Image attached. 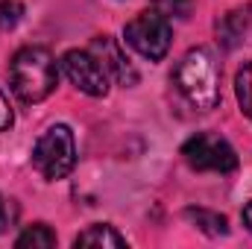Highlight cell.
<instances>
[{
  "label": "cell",
  "mask_w": 252,
  "mask_h": 249,
  "mask_svg": "<svg viewBox=\"0 0 252 249\" xmlns=\"http://www.w3.org/2000/svg\"><path fill=\"white\" fill-rule=\"evenodd\" d=\"M76 247H126V241L112 226H88L85 232L76 235Z\"/></svg>",
  "instance_id": "10"
},
{
  "label": "cell",
  "mask_w": 252,
  "mask_h": 249,
  "mask_svg": "<svg viewBox=\"0 0 252 249\" xmlns=\"http://www.w3.org/2000/svg\"><path fill=\"white\" fill-rule=\"evenodd\" d=\"M179 91L199 112H211L220 103V67L208 47H193L182 56L173 73Z\"/></svg>",
  "instance_id": "1"
},
{
  "label": "cell",
  "mask_w": 252,
  "mask_h": 249,
  "mask_svg": "<svg viewBox=\"0 0 252 249\" xmlns=\"http://www.w3.org/2000/svg\"><path fill=\"white\" fill-rule=\"evenodd\" d=\"M170 38H173V32L161 12H141L138 18H132L126 24V44L135 47L150 62H158L167 56Z\"/></svg>",
  "instance_id": "4"
},
{
  "label": "cell",
  "mask_w": 252,
  "mask_h": 249,
  "mask_svg": "<svg viewBox=\"0 0 252 249\" xmlns=\"http://www.w3.org/2000/svg\"><path fill=\"white\" fill-rule=\"evenodd\" d=\"M182 156L193 170H211V173H232L238 167V156L232 144L211 132H196L185 141Z\"/></svg>",
  "instance_id": "5"
},
{
  "label": "cell",
  "mask_w": 252,
  "mask_h": 249,
  "mask_svg": "<svg viewBox=\"0 0 252 249\" xmlns=\"http://www.w3.org/2000/svg\"><path fill=\"white\" fill-rule=\"evenodd\" d=\"M32 164L44 179H64L76 164V147L73 132L67 126H50L32 150Z\"/></svg>",
  "instance_id": "3"
},
{
  "label": "cell",
  "mask_w": 252,
  "mask_h": 249,
  "mask_svg": "<svg viewBox=\"0 0 252 249\" xmlns=\"http://www.w3.org/2000/svg\"><path fill=\"white\" fill-rule=\"evenodd\" d=\"M62 67L67 79L88 97H106L109 91V73L100 59L88 50H67L62 56Z\"/></svg>",
  "instance_id": "6"
},
{
  "label": "cell",
  "mask_w": 252,
  "mask_h": 249,
  "mask_svg": "<svg viewBox=\"0 0 252 249\" xmlns=\"http://www.w3.org/2000/svg\"><path fill=\"white\" fill-rule=\"evenodd\" d=\"M156 12H161L164 18H188L190 15V0H153Z\"/></svg>",
  "instance_id": "14"
},
{
  "label": "cell",
  "mask_w": 252,
  "mask_h": 249,
  "mask_svg": "<svg viewBox=\"0 0 252 249\" xmlns=\"http://www.w3.org/2000/svg\"><path fill=\"white\" fill-rule=\"evenodd\" d=\"M9 126H12V109H9V100L0 91V132H6Z\"/></svg>",
  "instance_id": "16"
},
{
  "label": "cell",
  "mask_w": 252,
  "mask_h": 249,
  "mask_svg": "<svg viewBox=\"0 0 252 249\" xmlns=\"http://www.w3.org/2000/svg\"><path fill=\"white\" fill-rule=\"evenodd\" d=\"M235 94H238V103L244 109V115L252 118V62H247L238 76H235Z\"/></svg>",
  "instance_id": "12"
},
{
  "label": "cell",
  "mask_w": 252,
  "mask_h": 249,
  "mask_svg": "<svg viewBox=\"0 0 252 249\" xmlns=\"http://www.w3.org/2000/svg\"><path fill=\"white\" fill-rule=\"evenodd\" d=\"M59 82V67L50 50L44 47H24L15 53L9 64V85L24 103H41L53 94Z\"/></svg>",
  "instance_id": "2"
},
{
  "label": "cell",
  "mask_w": 252,
  "mask_h": 249,
  "mask_svg": "<svg viewBox=\"0 0 252 249\" xmlns=\"http://www.w3.org/2000/svg\"><path fill=\"white\" fill-rule=\"evenodd\" d=\"M12 220H15V208H12V205L0 196V235L12 226Z\"/></svg>",
  "instance_id": "15"
},
{
  "label": "cell",
  "mask_w": 252,
  "mask_h": 249,
  "mask_svg": "<svg viewBox=\"0 0 252 249\" xmlns=\"http://www.w3.org/2000/svg\"><path fill=\"white\" fill-rule=\"evenodd\" d=\"M185 220L193 223L199 232L211 235V238L229 235V223H226V217L217 214V211H208V208H185Z\"/></svg>",
  "instance_id": "9"
},
{
  "label": "cell",
  "mask_w": 252,
  "mask_h": 249,
  "mask_svg": "<svg viewBox=\"0 0 252 249\" xmlns=\"http://www.w3.org/2000/svg\"><path fill=\"white\" fill-rule=\"evenodd\" d=\"M91 53L100 59V64L106 67V73H112L115 79H118V85H135L138 82V70L129 64L124 53H121V47L115 44V38H109V35H97L94 41H91Z\"/></svg>",
  "instance_id": "7"
},
{
  "label": "cell",
  "mask_w": 252,
  "mask_h": 249,
  "mask_svg": "<svg viewBox=\"0 0 252 249\" xmlns=\"http://www.w3.org/2000/svg\"><path fill=\"white\" fill-rule=\"evenodd\" d=\"M244 223H247V229L252 232V202L247 205V208H244Z\"/></svg>",
  "instance_id": "17"
},
{
  "label": "cell",
  "mask_w": 252,
  "mask_h": 249,
  "mask_svg": "<svg viewBox=\"0 0 252 249\" xmlns=\"http://www.w3.org/2000/svg\"><path fill=\"white\" fill-rule=\"evenodd\" d=\"M24 15L21 0H0V30H12Z\"/></svg>",
  "instance_id": "13"
},
{
  "label": "cell",
  "mask_w": 252,
  "mask_h": 249,
  "mask_svg": "<svg viewBox=\"0 0 252 249\" xmlns=\"http://www.w3.org/2000/svg\"><path fill=\"white\" fill-rule=\"evenodd\" d=\"M15 247L21 249H50L56 247V235L50 232V226H44V223H35V226H30L18 241H15Z\"/></svg>",
  "instance_id": "11"
},
{
  "label": "cell",
  "mask_w": 252,
  "mask_h": 249,
  "mask_svg": "<svg viewBox=\"0 0 252 249\" xmlns=\"http://www.w3.org/2000/svg\"><path fill=\"white\" fill-rule=\"evenodd\" d=\"M250 32H252V9H235L220 24V35H223L226 47H235V44L247 41Z\"/></svg>",
  "instance_id": "8"
}]
</instances>
